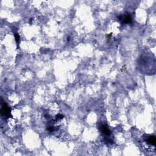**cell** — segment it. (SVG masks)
<instances>
[{
    "label": "cell",
    "instance_id": "obj_1",
    "mask_svg": "<svg viewBox=\"0 0 156 156\" xmlns=\"http://www.w3.org/2000/svg\"><path fill=\"white\" fill-rule=\"evenodd\" d=\"M1 113L3 115L6 116L7 117H9L10 115V110L8 106L7 105V104L4 103L3 104V106H2L1 110Z\"/></svg>",
    "mask_w": 156,
    "mask_h": 156
},
{
    "label": "cell",
    "instance_id": "obj_2",
    "mask_svg": "<svg viewBox=\"0 0 156 156\" xmlns=\"http://www.w3.org/2000/svg\"><path fill=\"white\" fill-rule=\"evenodd\" d=\"M100 130H101V132L104 133V134H105L106 135H110L111 133L110 131V129L108 128V127L105 124H102L101 125V127H100Z\"/></svg>",
    "mask_w": 156,
    "mask_h": 156
},
{
    "label": "cell",
    "instance_id": "obj_3",
    "mask_svg": "<svg viewBox=\"0 0 156 156\" xmlns=\"http://www.w3.org/2000/svg\"><path fill=\"white\" fill-rule=\"evenodd\" d=\"M146 142H147L148 144H149V145L156 146V140L155 137L153 136V135H149V137H148L146 140Z\"/></svg>",
    "mask_w": 156,
    "mask_h": 156
},
{
    "label": "cell",
    "instance_id": "obj_4",
    "mask_svg": "<svg viewBox=\"0 0 156 156\" xmlns=\"http://www.w3.org/2000/svg\"><path fill=\"white\" fill-rule=\"evenodd\" d=\"M119 18L120 20H122L123 23H131V18L129 15L125 16L124 18H123L122 16H121V17H119Z\"/></svg>",
    "mask_w": 156,
    "mask_h": 156
},
{
    "label": "cell",
    "instance_id": "obj_5",
    "mask_svg": "<svg viewBox=\"0 0 156 156\" xmlns=\"http://www.w3.org/2000/svg\"><path fill=\"white\" fill-rule=\"evenodd\" d=\"M15 38L16 41L18 43L19 41H20V36L18 35V34H17V33H15Z\"/></svg>",
    "mask_w": 156,
    "mask_h": 156
},
{
    "label": "cell",
    "instance_id": "obj_6",
    "mask_svg": "<svg viewBox=\"0 0 156 156\" xmlns=\"http://www.w3.org/2000/svg\"><path fill=\"white\" fill-rule=\"evenodd\" d=\"M64 118V116H63V115H56V119H62V118Z\"/></svg>",
    "mask_w": 156,
    "mask_h": 156
},
{
    "label": "cell",
    "instance_id": "obj_7",
    "mask_svg": "<svg viewBox=\"0 0 156 156\" xmlns=\"http://www.w3.org/2000/svg\"><path fill=\"white\" fill-rule=\"evenodd\" d=\"M48 130L49 131H50V132H52V131H54V128H53L52 126H50L48 128Z\"/></svg>",
    "mask_w": 156,
    "mask_h": 156
}]
</instances>
